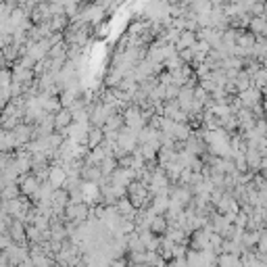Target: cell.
I'll return each instance as SVG.
<instances>
[{
    "instance_id": "obj_3",
    "label": "cell",
    "mask_w": 267,
    "mask_h": 267,
    "mask_svg": "<svg viewBox=\"0 0 267 267\" xmlns=\"http://www.w3.org/2000/svg\"><path fill=\"white\" fill-rule=\"evenodd\" d=\"M217 213H222V215H238L242 211L240 209V203H238V200L232 196V194H223V198L219 200V205H217V209H215Z\"/></svg>"
},
{
    "instance_id": "obj_8",
    "label": "cell",
    "mask_w": 267,
    "mask_h": 267,
    "mask_svg": "<svg viewBox=\"0 0 267 267\" xmlns=\"http://www.w3.org/2000/svg\"><path fill=\"white\" fill-rule=\"evenodd\" d=\"M104 138H107V136H104V132L100 128H92L90 134H88V148L94 150V148L102 146L104 144Z\"/></svg>"
},
{
    "instance_id": "obj_7",
    "label": "cell",
    "mask_w": 267,
    "mask_h": 267,
    "mask_svg": "<svg viewBox=\"0 0 267 267\" xmlns=\"http://www.w3.org/2000/svg\"><path fill=\"white\" fill-rule=\"evenodd\" d=\"M167 230H169L167 217H165V215H157V217H155V222H152V225H150V232L155 234V236H161V238H163V236L167 234Z\"/></svg>"
},
{
    "instance_id": "obj_5",
    "label": "cell",
    "mask_w": 267,
    "mask_h": 267,
    "mask_svg": "<svg viewBox=\"0 0 267 267\" xmlns=\"http://www.w3.org/2000/svg\"><path fill=\"white\" fill-rule=\"evenodd\" d=\"M54 121H56V132H65L73 126V113L69 109H61L59 113L54 115Z\"/></svg>"
},
{
    "instance_id": "obj_13",
    "label": "cell",
    "mask_w": 267,
    "mask_h": 267,
    "mask_svg": "<svg viewBox=\"0 0 267 267\" xmlns=\"http://www.w3.org/2000/svg\"><path fill=\"white\" fill-rule=\"evenodd\" d=\"M265 119H267V115H265Z\"/></svg>"
},
{
    "instance_id": "obj_4",
    "label": "cell",
    "mask_w": 267,
    "mask_h": 267,
    "mask_svg": "<svg viewBox=\"0 0 267 267\" xmlns=\"http://www.w3.org/2000/svg\"><path fill=\"white\" fill-rule=\"evenodd\" d=\"M67 178H69V174H67V169L63 165H52L50 167V178H48V182L54 190H61L67 182Z\"/></svg>"
},
{
    "instance_id": "obj_9",
    "label": "cell",
    "mask_w": 267,
    "mask_h": 267,
    "mask_svg": "<svg viewBox=\"0 0 267 267\" xmlns=\"http://www.w3.org/2000/svg\"><path fill=\"white\" fill-rule=\"evenodd\" d=\"M21 188H19V184H13V186H8V188H2V200L4 203H8V200H17V198H21Z\"/></svg>"
},
{
    "instance_id": "obj_10",
    "label": "cell",
    "mask_w": 267,
    "mask_h": 267,
    "mask_svg": "<svg viewBox=\"0 0 267 267\" xmlns=\"http://www.w3.org/2000/svg\"><path fill=\"white\" fill-rule=\"evenodd\" d=\"M238 263H240V257H234L227 253H222L217 257V267H236Z\"/></svg>"
},
{
    "instance_id": "obj_12",
    "label": "cell",
    "mask_w": 267,
    "mask_h": 267,
    "mask_svg": "<svg viewBox=\"0 0 267 267\" xmlns=\"http://www.w3.org/2000/svg\"><path fill=\"white\" fill-rule=\"evenodd\" d=\"M263 96H265V98H267V88H265V90H263Z\"/></svg>"
},
{
    "instance_id": "obj_2",
    "label": "cell",
    "mask_w": 267,
    "mask_h": 267,
    "mask_svg": "<svg viewBox=\"0 0 267 267\" xmlns=\"http://www.w3.org/2000/svg\"><path fill=\"white\" fill-rule=\"evenodd\" d=\"M238 98H240V102H242V107L244 109H255L257 107V104H261L263 102V90H259V88H255V86H253V88L251 90H246V92H240V94H238Z\"/></svg>"
},
{
    "instance_id": "obj_1",
    "label": "cell",
    "mask_w": 267,
    "mask_h": 267,
    "mask_svg": "<svg viewBox=\"0 0 267 267\" xmlns=\"http://www.w3.org/2000/svg\"><path fill=\"white\" fill-rule=\"evenodd\" d=\"M121 113H123V119H126V128H130L134 132H140L148 126V121L144 117V111H142L138 104H130V107H126Z\"/></svg>"
},
{
    "instance_id": "obj_6",
    "label": "cell",
    "mask_w": 267,
    "mask_h": 267,
    "mask_svg": "<svg viewBox=\"0 0 267 267\" xmlns=\"http://www.w3.org/2000/svg\"><path fill=\"white\" fill-rule=\"evenodd\" d=\"M196 42H198L196 32H182V36H179V40L176 42V50H178V52H182V50H190Z\"/></svg>"
},
{
    "instance_id": "obj_11",
    "label": "cell",
    "mask_w": 267,
    "mask_h": 267,
    "mask_svg": "<svg viewBox=\"0 0 267 267\" xmlns=\"http://www.w3.org/2000/svg\"><path fill=\"white\" fill-rule=\"evenodd\" d=\"M261 104H263V111H265V115H267V98H263V102H261Z\"/></svg>"
}]
</instances>
